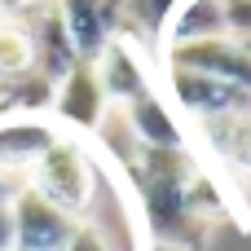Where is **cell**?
<instances>
[{"mask_svg": "<svg viewBox=\"0 0 251 251\" xmlns=\"http://www.w3.org/2000/svg\"><path fill=\"white\" fill-rule=\"evenodd\" d=\"M207 163L194 146L181 150H141L132 154V181H137V212L150 234V243L172 251H199L207 243V229L190 212V185Z\"/></svg>", "mask_w": 251, "mask_h": 251, "instance_id": "6da1fadb", "label": "cell"}, {"mask_svg": "<svg viewBox=\"0 0 251 251\" xmlns=\"http://www.w3.org/2000/svg\"><path fill=\"white\" fill-rule=\"evenodd\" d=\"M26 185L35 194H44L49 203H57L66 216L75 221H93L97 207V190H101V168L93 159V150L79 137H57L31 168H26Z\"/></svg>", "mask_w": 251, "mask_h": 251, "instance_id": "7a4b0ae2", "label": "cell"}, {"mask_svg": "<svg viewBox=\"0 0 251 251\" xmlns=\"http://www.w3.org/2000/svg\"><path fill=\"white\" fill-rule=\"evenodd\" d=\"M154 88L163 93V101L181 115V124L190 119L199 124H216V119H234L251 115V93L238 84H225L216 75L203 71H181V66H159L154 71Z\"/></svg>", "mask_w": 251, "mask_h": 251, "instance_id": "3957f363", "label": "cell"}, {"mask_svg": "<svg viewBox=\"0 0 251 251\" xmlns=\"http://www.w3.org/2000/svg\"><path fill=\"white\" fill-rule=\"evenodd\" d=\"M49 119H53L57 132H66V137H88V132H101V128H106L110 101H106V93H101V84H97L93 62H75V66L53 84Z\"/></svg>", "mask_w": 251, "mask_h": 251, "instance_id": "277c9868", "label": "cell"}, {"mask_svg": "<svg viewBox=\"0 0 251 251\" xmlns=\"http://www.w3.org/2000/svg\"><path fill=\"white\" fill-rule=\"evenodd\" d=\"M150 57H154V53H146L141 44H132V40H124V35H115V40L93 57V71H97V84H101L110 110L128 106L132 97H141V93L154 88V66H150Z\"/></svg>", "mask_w": 251, "mask_h": 251, "instance_id": "5b68a950", "label": "cell"}, {"mask_svg": "<svg viewBox=\"0 0 251 251\" xmlns=\"http://www.w3.org/2000/svg\"><path fill=\"white\" fill-rule=\"evenodd\" d=\"M75 225V216L35 194L26 181L13 190V251H62Z\"/></svg>", "mask_w": 251, "mask_h": 251, "instance_id": "8992f818", "label": "cell"}, {"mask_svg": "<svg viewBox=\"0 0 251 251\" xmlns=\"http://www.w3.org/2000/svg\"><path fill=\"white\" fill-rule=\"evenodd\" d=\"M115 115L124 119L128 137H132L141 150H181V146H190V132H185L181 115L163 101V93H159V88H150V93L132 97V101H128V106H119Z\"/></svg>", "mask_w": 251, "mask_h": 251, "instance_id": "52a82bcc", "label": "cell"}, {"mask_svg": "<svg viewBox=\"0 0 251 251\" xmlns=\"http://www.w3.org/2000/svg\"><path fill=\"white\" fill-rule=\"evenodd\" d=\"M79 62H93L119 35V0H53Z\"/></svg>", "mask_w": 251, "mask_h": 251, "instance_id": "ba28073f", "label": "cell"}, {"mask_svg": "<svg viewBox=\"0 0 251 251\" xmlns=\"http://www.w3.org/2000/svg\"><path fill=\"white\" fill-rule=\"evenodd\" d=\"M22 26H26V35H31V53H35V71L44 75V79H62L79 57H75V49H71V40H66V31H62V18H57V9H53V0H44L35 13H26L22 18Z\"/></svg>", "mask_w": 251, "mask_h": 251, "instance_id": "9c48e42d", "label": "cell"}, {"mask_svg": "<svg viewBox=\"0 0 251 251\" xmlns=\"http://www.w3.org/2000/svg\"><path fill=\"white\" fill-rule=\"evenodd\" d=\"M57 124L40 115H0V159L26 176V168L57 141Z\"/></svg>", "mask_w": 251, "mask_h": 251, "instance_id": "30bf717a", "label": "cell"}, {"mask_svg": "<svg viewBox=\"0 0 251 251\" xmlns=\"http://www.w3.org/2000/svg\"><path fill=\"white\" fill-rule=\"evenodd\" d=\"M216 35H225L221 4H216V0H181V4H176V13H172V18H168V26H163V40H159V49H163V44L216 40ZM159 49H154V53H159Z\"/></svg>", "mask_w": 251, "mask_h": 251, "instance_id": "8fae6325", "label": "cell"}, {"mask_svg": "<svg viewBox=\"0 0 251 251\" xmlns=\"http://www.w3.org/2000/svg\"><path fill=\"white\" fill-rule=\"evenodd\" d=\"M176 4L181 0H119V35L141 44L146 53H154L168 18L176 13Z\"/></svg>", "mask_w": 251, "mask_h": 251, "instance_id": "7c38bea8", "label": "cell"}, {"mask_svg": "<svg viewBox=\"0 0 251 251\" xmlns=\"http://www.w3.org/2000/svg\"><path fill=\"white\" fill-rule=\"evenodd\" d=\"M49 106H53V79H44L40 71L4 79V115H40V119H49Z\"/></svg>", "mask_w": 251, "mask_h": 251, "instance_id": "4fadbf2b", "label": "cell"}, {"mask_svg": "<svg viewBox=\"0 0 251 251\" xmlns=\"http://www.w3.org/2000/svg\"><path fill=\"white\" fill-rule=\"evenodd\" d=\"M35 71V53H31V35L22 22H0V79H18Z\"/></svg>", "mask_w": 251, "mask_h": 251, "instance_id": "5bb4252c", "label": "cell"}, {"mask_svg": "<svg viewBox=\"0 0 251 251\" xmlns=\"http://www.w3.org/2000/svg\"><path fill=\"white\" fill-rule=\"evenodd\" d=\"M221 4V18H225V35L251 44V0H216Z\"/></svg>", "mask_w": 251, "mask_h": 251, "instance_id": "9a60e30c", "label": "cell"}, {"mask_svg": "<svg viewBox=\"0 0 251 251\" xmlns=\"http://www.w3.org/2000/svg\"><path fill=\"white\" fill-rule=\"evenodd\" d=\"M62 251H115V243H110V234H106L97 221H79V225L71 229V238H66Z\"/></svg>", "mask_w": 251, "mask_h": 251, "instance_id": "2e32d148", "label": "cell"}, {"mask_svg": "<svg viewBox=\"0 0 251 251\" xmlns=\"http://www.w3.org/2000/svg\"><path fill=\"white\" fill-rule=\"evenodd\" d=\"M0 251H13V194H0Z\"/></svg>", "mask_w": 251, "mask_h": 251, "instance_id": "e0dca14e", "label": "cell"}, {"mask_svg": "<svg viewBox=\"0 0 251 251\" xmlns=\"http://www.w3.org/2000/svg\"><path fill=\"white\" fill-rule=\"evenodd\" d=\"M44 0H0V18L4 22H22L26 13H35Z\"/></svg>", "mask_w": 251, "mask_h": 251, "instance_id": "ac0fdd59", "label": "cell"}, {"mask_svg": "<svg viewBox=\"0 0 251 251\" xmlns=\"http://www.w3.org/2000/svg\"><path fill=\"white\" fill-rule=\"evenodd\" d=\"M22 181H26V176H22V172H13V168H9V163L0 159V194H13V190H18Z\"/></svg>", "mask_w": 251, "mask_h": 251, "instance_id": "d6986e66", "label": "cell"}, {"mask_svg": "<svg viewBox=\"0 0 251 251\" xmlns=\"http://www.w3.org/2000/svg\"><path fill=\"white\" fill-rule=\"evenodd\" d=\"M234 185H238V207H247V212H251V172H238Z\"/></svg>", "mask_w": 251, "mask_h": 251, "instance_id": "ffe728a7", "label": "cell"}, {"mask_svg": "<svg viewBox=\"0 0 251 251\" xmlns=\"http://www.w3.org/2000/svg\"><path fill=\"white\" fill-rule=\"evenodd\" d=\"M0 22H4V18H0Z\"/></svg>", "mask_w": 251, "mask_h": 251, "instance_id": "44dd1931", "label": "cell"}]
</instances>
